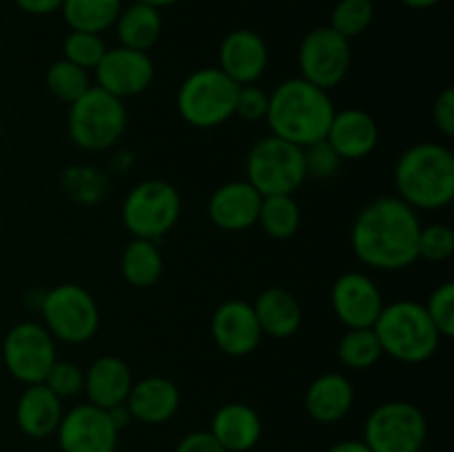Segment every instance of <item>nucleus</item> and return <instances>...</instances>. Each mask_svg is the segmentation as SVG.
I'll use <instances>...</instances> for the list:
<instances>
[{
	"mask_svg": "<svg viewBox=\"0 0 454 452\" xmlns=\"http://www.w3.org/2000/svg\"><path fill=\"white\" fill-rule=\"evenodd\" d=\"M419 213L397 195L372 199L350 226L355 257L368 269L403 270L419 260Z\"/></svg>",
	"mask_w": 454,
	"mask_h": 452,
	"instance_id": "f257e3e1",
	"label": "nucleus"
},
{
	"mask_svg": "<svg viewBox=\"0 0 454 452\" xmlns=\"http://www.w3.org/2000/svg\"><path fill=\"white\" fill-rule=\"evenodd\" d=\"M335 111L328 91L306 82L304 78H288L269 93L266 124L270 136L304 149L326 140Z\"/></svg>",
	"mask_w": 454,
	"mask_h": 452,
	"instance_id": "f03ea898",
	"label": "nucleus"
},
{
	"mask_svg": "<svg viewBox=\"0 0 454 452\" xmlns=\"http://www.w3.org/2000/svg\"><path fill=\"white\" fill-rule=\"evenodd\" d=\"M397 198L415 211H439L454 199V155L446 144L419 142L399 155L393 171Z\"/></svg>",
	"mask_w": 454,
	"mask_h": 452,
	"instance_id": "7ed1b4c3",
	"label": "nucleus"
},
{
	"mask_svg": "<svg viewBox=\"0 0 454 452\" xmlns=\"http://www.w3.org/2000/svg\"><path fill=\"white\" fill-rule=\"evenodd\" d=\"M384 355L402 363H424L442 346V335L430 322L424 304L399 300L384 304L380 317L372 323Z\"/></svg>",
	"mask_w": 454,
	"mask_h": 452,
	"instance_id": "20e7f679",
	"label": "nucleus"
},
{
	"mask_svg": "<svg viewBox=\"0 0 454 452\" xmlns=\"http://www.w3.org/2000/svg\"><path fill=\"white\" fill-rule=\"evenodd\" d=\"M127 122L129 113L124 100L96 84H91L78 100L71 102L67 113V131L71 142L89 153L118 144L127 131Z\"/></svg>",
	"mask_w": 454,
	"mask_h": 452,
	"instance_id": "39448f33",
	"label": "nucleus"
},
{
	"mask_svg": "<svg viewBox=\"0 0 454 452\" xmlns=\"http://www.w3.org/2000/svg\"><path fill=\"white\" fill-rule=\"evenodd\" d=\"M239 84L217 66H202L182 80L176 106L180 118L193 129H215L235 115Z\"/></svg>",
	"mask_w": 454,
	"mask_h": 452,
	"instance_id": "423d86ee",
	"label": "nucleus"
},
{
	"mask_svg": "<svg viewBox=\"0 0 454 452\" xmlns=\"http://www.w3.org/2000/svg\"><path fill=\"white\" fill-rule=\"evenodd\" d=\"M43 326L56 341L80 346L91 341L100 328V306L87 288L58 284L40 300Z\"/></svg>",
	"mask_w": 454,
	"mask_h": 452,
	"instance_id": "0eeeda50",
	"label": "nucleus"
},
{
	"mask_svg": "<svg viewBox=\"0 0 454 452\" xmlns=\"http://www.w3.org/2000/svg\"><path fill=\"white\" fill-rule=\"evenodd\" d=\"M182 213L180 191L167 180H145L122 202V224L133 238L160 242L171 233Z\"/></svg>",
	"mask_w": 454,
	"mask_h": 452,
	"instance_id": "6e6552de",
	"label": "nucleus"
},
{
	"mask_svg": "<svg viewBox=\"0 0 454 452\" xmlns=\"http://www.w3.org/2000/svg\"><path fill=\"white\" fill-rule=\"evenodd\" d=\"M247 182L262 195H293L306 182L304 149L282 137H262L247 155Z\"/></svg>",
	"mask_w": 454,
	"mask_h": 452,
	"instance_id": "1a4fd4ad",
	"label": "nucleus"
},
{
	"mask_svg": "<svg viewBox=\"0 0 454 452\" xmlns=\"http://www.w3.org/2000/svg\"><path fill=\"white\" fill-rule=\"evenodd\" d=\"M428 421L411 401H386L368 415L362 441L372 452H415L424 448Z\"/></svg>",
	"mask_w": 454,
	"mask_h": 452,
	"instance_id": "9d476101",
	"label": "nucleus"
},
{
	"mask_svg": "<svg viewBox=\"0 0 454 452\" xmlns=\"http://www.w3.org/2000/svg\"><path fill=\"white\" fill-rule=\"evenodd\" d=\"M56 359V339L40 322H20L4 335V368L20 384H43Z\"/></svg>",
	"mask_w": 454,
	"mask_h": 452,
	"instance_id": "9b49d317",
	"label": "nucleus"
},
{
	"mask_svg": "<svg viewBox=\"0 0 454 452\" xmlns=\"http://www.w3.org/2000/svg\"><path fill=\"white\" fill-rule=\"evenodd\" d=\"M297 65H300V78L324 91H331L344 82L353 65L350 40L331 27H317L301 40Z\"/></svg>",
	"mask_w": 454,
	"mask_h": 452,
	"instance_id": "f8f14e48",
	"label": "nucleus"
},
{
	"mask_svg": "<svg viewBox=\"0 0 454 452\" xmlns=\"http://www.w3.org/2000/svg\"><path fill=\"white\" fill-rule=\"evenodd\" d=\"M118 434L106 410L89 401L67 410L56 430L62 452H115Z\"/></svg>",
	"mask_w": 454,
	"mask_h": 452,
	"instance_id": "ddd939ff",
	"label": "nucleus"
},
{
	"mask_svg": "<svg viewBox=\"0 0 454 452\" xmlns=\"http://www.w3.org/2000/svg\"><path fill=\"white\" fill-rule=\"evenodd\" d=\"M93 74H96V87L105 89L120 100H127L140 96L153 84L155 65L146 51L115 47L106 49Z\"/></svg>",
	"mask_w": 454,
	"mask_h": 452,
	"instance_id": "4468645a",
	"label": "nucleus"
},
{
	"mask_svg": "<svg viewBox=\"0 0 454 452\" xmlns=\"http://www.w3.org/2000/svg\"><path fill=\"white\" fill-rule=\"evenodd\" d=\"M331 308L346 328H372L384 308V295L366 273L348 270L333 282Z\"/></svg>",
	"mask_w": 454,
	"mask_h": 452,
	"instance_id": "2eb2a0df",
	"label": "nucleus"
},
{
	"mask_svg": "<svg viewBox=\"0 0 454 452\" xmlns=\"http://www.w3.org/2000/svg\"><path fill=\"white\" fill-rule=\"evenodd\" d=\"M211 335L217 348L229 357H248L264 337L253 306L244 300H226L217 306L211 319Z\"/></svg>",
	"mask_w": 454,
	"mask_h": 452,
	"instance_id": "dca6fc26",
	"label": "nucleus"
},
{
	"mask_svg": "<svg viewBox=\"0 0 454 452\" xmlns=\"http://www.w3.org/2000/svg\"><path fill=\"white\" fill-rule=\"evenodd\" d=\"M262 195L247 180H233L217 186L208 198L207 213L213 226L226 233H242L257 226Z\"/></svg>",
	"mask_w": 454,
	"mask_h": 452,
	"instance_id": "f3484780",
	"label": "nucleus"
},
{
	"mask_svg": "<svg viewBox=\"0 0 454 452\" xmlns=\"http://www.w3.org/2000/svg\"><path fill=\"white\" fill-rule=\"evenodd\" d=\"M217 69L239 87L255 84L269 69V47L264 38L251 29L231 31L217 51Z\"/></svg>",
	"mask_w": 454,
	"mask_h": 452,
	"instance_id": "a211bd4d",
	"label": "nucleus"
},
{
	"mask_svg": "<svg viewBox=\"0 0 454 452\" xmlns=\"http://www.w3.org/2000/svg\"><path fill=\"white\" fill-rule=\"evenodd\" d=\"M326 142L333 146L340 160L357 162L368 158L380 144V127L375 118L364 109L335 111L328 127Z\"/></svg>",
	"mask_w": 454,
	"mask_h": 452,
	"instance_id": "6ab92c4d",
	"label": "nucleus"
},
{
	"mask_svg": "<svg viewBox=\"0 0 454 452\" xmlns=\"http://www.w3.org/2000/svg\"><path fill=\"white\" fill-rule=\"evenodd\" d=\"M180 399V390L171 379L153 375L133 381L124 403H127L133 421H140L145 425H160L176 417Z\"/></svg>",
	"mask_w": 454,
	"mask_h": 452,
	"instance_id": "aec40b11",
	"label": "nucleus"
},
{
	"mask_svg": "<svg viewBox=\"0 0 454 452\" xmlns=\"http://www.w3.org/2000/svg\"><path fill=\"white\" fill-rule=\"evenodd\" d=\"M355 403L353 381L341 372H324L315 377L304 393L306 415L317 424H337Z\"/></svg>",
	"mask_w": 454,
	"mask_h": 452,
	"instance_id": "412c9836",
	"label": "nucleus"
},
{
	"mask_svg": "<svg viewBox=\"0 0 454 452\" xmlns=\"http://www.w3.org/2000/svg\"><path fill=\"white\" fill-rule=\"evenodd\" d=\"M133 386V372L124 359L115 355H102L84 370V388L89 403L109 410L118 403L127 401V394Z\"/></svg>",
	"mask_w": 454,
	"mask_h": 452,
	"instance_id": "4be33fe9",
	"label": "nucleus"
},
{
	"mask_svg": "<svg viewBox=\"0 0 454 452\" xmlns=\"http://www.w3.org/2000/svg\"><path fill=\"white\" fill-rule=\"evenodd\" d=\"M208 433L226 452H248L262 439L260 412L242 401L224 403L213 415Z\"/></svg>",
	"mask_w": 454,
	"mask_h": 452,
	"instance_id": "5701e85b",
	"label": "nucleus"
},
{
	"mask_svg": "<svg viewBox=\"0 0 454 452\" xmlns=\"http://www.w3.org/2000/svg\"><path fill=\"white\" fill-rule=\"evenodd\" d=\"M62 415V399L44 384L27 386L16 403L18 428L31 439H47L56 434Z\"/></svg>",
	"mask_w": 454,
	"mask_h": 452,
	"instance_id": "b1692460",
	"label": "nucleus"
},
{
	"mask_svg": "<svg viewBox=\"0 0 454 452\" xmlns=\"http://www.w3.org/2000/svg\"><path fill=\"white\" fill-rule=\"evenodd\" d=\"M253 313L262 328V335L273 339H288L301 326V306L291 291L279 286L264 288L253 301Z\"/></svg>",
	"mask_w": 454,
	"mask_h": 452,
	"instance_id": "393cba45",
	"label": "nucleus"
},
{
	"mask_svg": "<svg viewBox=\"0 0 454 452\" xmlns=\"http://www.w3.org/2000/svg\"><path fill=\"white\" fill-rule=\"evenodd\" d=\"M114 27L118 29L120 47L149 53L162 35V16L160 9L137 0L131 7L120 12Z\"/></svg>",
	"mask_w": 454,
	"mask_h": 452,
	"instance_id": "a878e982",
	"label": "nucleus"
},
{
	"mask_svg": "<svg viewBox=\"0 0 454 452\" xmlns=\"http://www.w3.org/2000/svg\"><path fill=\"white\" fill-rule=\"evenodd\" d=\"M120 273L129 286L151 288L164 273V257L158 242L133 238L120 257Z\"/></svg>",
	"mask_w": 454,
	"mask_h": 452,
	"instance_id": "bb28decb",
	"label": "nucleus"
},
{
	"mask_svg": "<svg viewBox=\"0 0 454 452\" xmlns=\"http://www.w3.org/2000/svg\"><path fill=\"white\" fill-rule=\"evenodd\" d=\"M60 12L71 31L102 34L115 25L122 0H62Z\"/></svg>",
	"mask_w": 454,
	"mask_h": 452,
	"instance_id": "cd10ccee",
	"label": "nucleus"
},
{
	"mask_svg": "<svg viewBox=\"0 0 454 452\" xmlns=\"http://www.w3.org/2000/svg\"><path fill=\"white\" fill-rule=\"evenodd\" d=\"M257 224L270 239H291L301 224L300 204L293 195H266L262 198Z\"/></svg>",
	"mask_w": 454,
	"mask_h": 452,
	"instance_id": "c85d7f7f",
	"label": "nucleus"
},
{
	"mask_svg": "<svg viewBox=\"0 0 454 452\" xmlns=\"http://www.w3.org/2000/svg\"><path fill=\"white\" fill-rule=\"evenodd\" d=\"M384 357L380 339L372 328H346L337 344V359L353 370H368Z\"/></svg>",
	"mask_w": 454,
	"mask_h": 452,
	"instance_id": "c756f323",
	"label": "nucleus"
},
{
	"mask_svg": "<svg viewBox=\"0 0 454 452\" xmlns=\"http://www.w3.org/2000/svg\"><path fill=\"white\" fill-rule=\"evenodd\" d=\"M62 193L69 195L78 204H96L105 199L109 191V177L89 164H74L62 171Z\"/></svg>",
	"mask_w": 454,
	"mask_h": 452,
	"instance_id": "7c9ffc66",
	"label": "nucleus"
},
{
	"mask_svg": "<svg viewBox=\"0 0 454 452\" xmlns=\"http://www.w3.org/2000/svg\"><path fill=\"white\" fill-rule=\"evenodd\" d=\"M44 84H47V91L51 93L58 102L71 105V102L78 100V97L91 87V78H89V71L80 69L74 62L60 58V60L53 62L47 69Z\"/></svg>",
	"mask_w": 454,
	"mask_h": 452,
	"instance_id": "2f4dec72",
	"label": "nucleus"
},
{
	"mask_svg": "<svg viewBox=\"0 0 454 452\" xmlns=\"http://www.w3.org/2000/svg\"><path fill=\"white\" fill-rule=\"evenodd\" d=\"M375 18V4L372 0H340L331 13V29L344 38L362 35Z\"/></svg>",
	"mask_w": 454,
	"mask_h": 452,
	"instance_id": "473e14b6",
	"label": "nucleus"
},
{
	"mask_svg": "<svg viewBox=\"0 0 454 452\" xmlns=\"http://www.w3.org/2000/svg\"><path fill=\"white\" fill-rule=\"evenodd\" d=\"M106 53V44L100 34H89V31H69L62 43V58L74 62L75 66L84 71H93L102 56Z\"/></svg>",
	"mask_w": 454,
	"mask_h": 452,
	"instance_id": "72a5a7b5",
	"label": "nucleus"
},
{
	"mask_svg": "<svg viewBox=\"0 0 454 452\" xmlns=\"http://www.w3.org/2000/svg\"><path fill=\"white\" fill-rule=\"evenodd\" d=\"M417 251L421 260L433 261V264L450 260L454 255V230L448 224L421 226Z\"/></svg>",
	"mask_w": 454,
	"mask_h": 452,
	"instance_id": "f704fd0d",
	"label": "nucleus"
},
{
	"mask_svg": "<svg viewBox=\"0 0 454 452\" xmlns=\"http://www.w3.org/2000/svg\"><path fill=\"white\" fill-rule=\"evenodd\" d=\"M426 313H428L430 322L439 331L442 339H450L454 337V284L443 282L430 292L428 301L424 304Z\"/></svg>",
	"mask_w": 454,
	"mask_h": 452,
	"instance_id": "c9c22d12",
	"label": "nucleus"
},
{
	"mask_svg": "<svg viewBox=\"0 0 454 452\" xmlns=\"http://www.w3.org/2000/svg\"><path fill=\"white\" fill-rule=\"evenodd\" d=\"M43 384L60 399L78 397L84 388V370L78 363L67 362V359H56L53 366L49 368Z\"/></svg>",
	"mask_w": 454,
	"mask_h": 452,
	"instance_id": "e433bc0d",
	"label": "nucleus"
},
{
	"mask_svg": "<svg viewBox=\"0 0 454 452\" xmlns=\"http://www.w3.org/2000/svg\"><path fill=\"white\" fill-rule=\"evenodd\" d=\"M304 167L306 177L324 182L337 175V171L341 167V160L326 140H319L315 144L304 146Z\"/></svg>",
	"mask_w": 454,
	"mask_h": 452,
	"instance_id": "4c0bfd02",
	"label": "nucleus"
},
{
	"mask_svg": "<svg viewBox=\"0 0 454 452\" xmlns=\"http://www.w3.org/2000/svg\"><path fill=\"white\" fill-rule=\"evenodd\" d=\"M269 111V93L257 84H242L235 97V115L244 122H260L266 120Z\"/></svg>",
	"mask_w": 454,
	"mask_h": 452,
	"instance_id": "58836bf2",
	"label": "nucleus"
},
{
	"mask_svg": "<svg viewBox=\"0 0 454 452\" xmlns=\"http://www.w3.org/2000/svg\"><path fill=\"white\" fill-rule=\"evenodd\" d=\"M433 122L443 137L454 136V91L443 89L433 105Z\"/></svg>",
	"mask_w": 454,
	"mask_h": 452,
	"instance_id": "ea45409f",
	"label": "nucleus"
},
{
	"mask_svg": "<svg viewBox=\"0 0 454 452\" xmlns=\"http://www.w3.org/2000/svg\"><path fill=\"white\" fill-rule=\"evenodd\" d=\"M176 452H226L220 443L215 441L211 433L207 430H195L189 433L186 437H182V441L177 443Z\"/></svg>",
	"mask_w": 454,
	"mask_h": 452,
	"instance_id": "a19ab883",
	"label": "nucleus"
},
{
	"mask_svg": "<svg viewBox=\"0 0 454 452\" xmlns=\"http://www.w3.org/2000/svg\"><path fill=\"white\" fill-rule=\"evenodd\" d=\"M13 3L31 16H49L62 7V0H13Z\"/></svg>",
	"mask_w": 454,
	"mask_h": 452,
	"instance_id": "79ce46f5",
	"label": "nucleus"
},
{
	"mask_svg": "<svg viewBox=\"0 0 454 452\" xmlns=\"http://www.w3.org/2000/svg\"><path fill=\"white\" fill-rule=\"evenodd\" d=\"M106 415H109L111 424H114V428L118 430V433H120V430L127 428V425L133 421L131 412H129V408H127V403H118V406L109 408V410H106Z\"/></svg>",
	"mask_w": 454,
	"mask_h": 452,
	"instance_id": "37998d69",
	"label": "nucleus"
},
{
	"mask_svg": "<svg viewBox=\"0 0 454 452\" xmlns=\"http://www.w3.org/2000/svg\"><path fill=\"white\" fill-rule=\"evenodd\" d=\"M326 452H372L362 439H346V441L335 443V446L328 448Z\"/></svg>",
	"mask_w": 454,
	"mask_h": 452,
	"instance_id": "c03bdc74",
	"label": "nucleus"
},
{
	"mask_svg": "<svg viewBox=\"0 0 454 452\" xmlns=\"http://www.w3.org/2000/svg\"><path fill=\"white\" fill-rule=\"evenodd\" d=\"M399 3H403L411 9H430L437 3H442V0H399Z\"/></svg>",
	"mask_w": 454,
	"mask_h": 452,
	"instance_id": "a18cd8bd",
	"label": "nucleus"
},
{
	"mask_svg": "<svg viewBox=\"0 0 454 452\" xmlns=\"http://www.w3.org/2000/svg\"><path fill=\"white\" fill-rule=\"evenodd\" d=\"M140 3L151 4V7H155V9H164V7H171V4L180 3V0H140Z\"/></svg>",
	"mask_w": 454,
	"mask_h": 452,
	"instance_id": "49530a36",
	"label": "nucleus"
},
{
	"mask_svg": "<svg viewBox=\"0 0 454 452\" xmlns=\"http://www.w3.org/2000/svg\"><path fill=\"white\" fill-rule=\"evenodd\" d=\"M415 452H430V450H426V448H419V450H415Z\"/></svg>",
	"mask_w": 454,
	"mask_h": 452,
	"instance_id": "de8ad7c7",
	"label": "nucleus"
}]
</instances>
